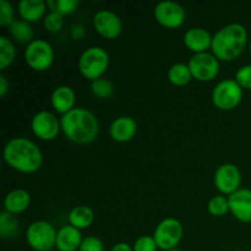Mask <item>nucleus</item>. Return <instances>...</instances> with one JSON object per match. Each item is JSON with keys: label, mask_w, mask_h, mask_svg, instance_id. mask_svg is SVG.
Masks as SVG:
<instances>
[{"label": "nucleus", "mask_w": 251, "mask_h": 251, "mask_svg": "<svg viewBox=\"0 0 251 251\" xmlns=\"http://www.w3.org/2000/svg\"><path fill=\"white\" fill-rule=\"evenodd\" d=\"M20 230V223L16 216L2 211L0 215V237L2 239H9L15 237Z\"/></svg>", "instance_id": "25"}, {"label": "nucleus", "mask_w": 251, "mask_h": 251, "mask_svg": "<svg viewBox=\"0 0 251 251\" xmlns=\"http://www.w3.org/2000/svg\"><path fill=\"white\" fill-rule=\"evenodd\" d=\"M132 249L134 251H157L158 247L154 240L153 235H141L135 240L132 244Z\"/></svg>", "instance_id": "31"}, {"label": "nucleus", "mask_w": 251, "mask_h": 251, "mask_svg": "<svg viewBox=\"0 0 251 251\" xmlns=\"http://www.w3.org/2000/svg\"><path fill=\"white\" fill-rule=\"evenodd\" d=\"M29 125L34 136L42 141H53L61 131L60 118L49 110L37 112L32 117Z\"/></svg>", "instance_id": "10"}, {"label": "nucleus", "mask_w": 251, "mask_h": 251, "mask_svg": "<svg viewBox=\"0 0 251 251\" xmlns=\"http://www.w3.org/2000/svg\"><path fill=\"white\" fill-rule=\"evenodd\" d=\"M31 205V194L25 189H14L4 199V211L17 216L24 213Z\"/></svg>", "instance_id": "20"}, {"label": "nucleus", "mask_w": 251, "mask_h": 251, "mask_svg": "<svg viewBox=\"0 0 251 251\" xmlns=\"http://www.w3.org/2000/svg\"><path fill=\"white\" fill-rule=\"evenodd\" d=\"M83 238L81 230L73 226H63L56 233L55 249L58 251H78Z\"/></svg>", "instance_id": "18"}, {"label": "nucleus", "mask_w": 251, "mask_h": 251, "mask_svg": "<svg viewBox=\"0 0 251 251\" xmlns=\"http://www.w3.org/2000/svg\"><path fill=\"white\" fill-rule=\"evenodd\" d=\"M15 251H25V250H15Z\"/></svg>", "instance_id": "39"}, {"label": "nucleus", "mask_w": 251, "mask_h": 251, "mask_svg": "<svg viewBox=\"0 0 251 251\" xmlns=\"http://www.w3.org/2000/svg\"><path fill=\"white\" fill-rule=\"evenodd\" d=\"M243 95L244 90L234 78H226L215 86L211 93V100L217 109L229 112L242 103Z\"/></svg>", "instance_id": "6"}, {"label": "nucleus", "mask_w": 251, "mask_h": 251, "mask_svg": "<svg viewBox=\"0 0 251 251\" xmlns=\"http://www.w3.org/2000/svg\"><path fill=\"white\" fill-rule=\"evenodd\" d=\"M110 251H134V249H132V247L129 244V243L120 242L113 245Z\"/></svg>", "instance_id": "36"}, {"label": "nucleus", "mask_w": 251, "mask_h": 251, "mask_svg": "<svg viewBox=\"0 0 251 251\" xmlns=\"http://www.w3.org/2000/svg\"><path fill=\"white\" fill-rule=\"evenodd\" d=\"M15 21V9L11 2L7 0H0V26L9 28Z\"/></svg>", "instance_id": "30"}, {"label": "nucleus", "mask_w": 251, "mask_h": 251, "mask_svg": "<svg viewBox=\"0 0 251 251\" xmlns=\"http://www.w3.org/2000/svg\"><path fill=\"white\" fill-rule=\"evenodd\" d=\"M109 54L102 47H90L85 49L78 58L77 68L86 80L93 81L102 78L109 68Z\"/></svg>", "instance_id": "4"}, {"label": "nucleus", "mask_w": 251, "mask_h": 251, "mask_svg": "<svg viewBox=\"0 0 251 251\" xmlns=\"http://www.w3.org/2000/svg\"><path fill=\"white\" fill-rule=\"evenodd\" d=\"M193 78L200 82L213 81L220 74V60L211 51L194 54L188 63Z\"/></svg>", "instance_id": "9"}, {"label": "nucleus", "mask_w": 251, "mask_h": 251, "mask_svg": "<svg viewBox=\"0 0 251 251\" xmlns=\"http://www.w3.org/2000/svg\"><path fill=\"white\" fill-rule=\"evenodd\" d=\"M9 32L11 38L15 42L21 44H29L34 38V32L31 24L25 22L22 20H16L11 26L9 27Z\"/></svg>", "instance_id": "23"}, {"label": "nucleus", "mask_w": 251, "mask_h": 251, "mask_svg": "<svg viewBox=\"0 0 251 251\" xmlns=\"http://www.w3.org/2000/svg\"><path fill=\"white\" fill-rule=\"evenodd\" d=\"M9 88H10L9 80H7L6 76L1 73L0 74V97L4 98L5 96L7 95V92H9Z\"/></svg>", "instance_id": "35"}, {"label": "nucleus", "mask_w": 251, "mask_h": 251, "mask_svg": "<svg viewBox=\"0 0 251 251\" xmlns=\"http://www.w3.org/2000/svg\"><path fill=\"white\" fill-rule=\"evenodd\" d=\"M43 26L49 33H58L64 27V16L58 12L49 11L43 19Z\"/></svg>", "instance_id": "29"}, {"label": "nucleus", "mask_w": 251, "mask_h": 251, "mask_svg": "<svg viewBox=\"0 0 251 251\" xmlns=\"http://www.w3.org/2000/svg\"><path fill=\"white\" fill-rule=\"evenodd\" d=\"M167 77H168L169 82L176 87H184V86L189 85L190 81L193 80V75H191L188 64L184 63L173 64L168 69Z\"/></svg>", "instance_id": "22"}, {"label": "nucleus", "mask_w": 251, "mask_h": 251, "mask_svg": "<svg viewBox=\"0 0 251 251\" xmlns=\"http://www.w3.org/2000/svg\"><path fill=\"white\" fill-rule=\"evenodd\" d=\"M249 53H250V55H251V42H250V44H249Z\"/></svg>", "instance_id": "38"}, {"label": "nucleus", "mask_w": 251, "mask_h": 251, "mask_svg": "<svg viewBox=\"0 0 251 251\" xmlns=\"http://www.w3.org/2000/svg\"><path fill=\"white\" fill-rule=\"evenodd\" d=\"M92 25L95 31L105 39L118 38L123 33V28H124L122 19L114 11L107 9L96 12Z\"/></svg>", "instance_id": "13"}, {"label": "nucleus", "mask_w": 251, "mask_h": 251, "mask_svg": "<svg viewBox=\"0 0 251 251\" xmlns=\"http://www.w3.org/2000/svg\"><path fill=\"white\" fill-rule=\"evenodd\" d=\"M212 37L207 29L202 27H191L184 33V46L194 54L206 53L211 50Z\"/></svg>", "instance_id": "15"}, {"label": "nucleus", "mask_w": 251, "mask_h": 251, "mask_svg": "<svg viewBox=\"0 0 251 251\" xmlns=\"http://www.w3.org/2000/svg\"><path fill=\"white\" fill-rule=\"evenodd\" d=\"M78 251H104V244L98 237L88 235L83 238Z\"/></svg>", "instance_id": "33"}, {"label": "nucleus", "mask_w": 251, "mask_h": 251, "mask_svg": "<svg viewBox=\"0 0 251 251\" xmlns=\"http://www.w3.org/2000/svg\"><path fill=\"white\" fill-rule=\"evenodd\" d=\"M248 46V31L242 24H228L212 37L211 53L220 61H233L239 58Z\"/></svg>", "instance_id": "3"}, {"label": "nucleus", "mask_w": 251, "mask_h": 251, "mask_svg": "<svg viewBox=\"0 0 251 251\" xmlns=\"http://www.w3.org/2000/svg\"><path fill=\"white\" fill-rule=\"evenodd\" d=\"M70 36L74 41H82L86 36V28L82 25H75L71 28Z\"/></svg>", "instance_id": "34"}, {"label": "nucleus", "mask_w": 251, "mask_h": 251, "mask_svg": "<svg viewBox=\"0 0 251 251\" xmlns=\"http://www.w3.org/2000/svg\"><path fill=\"white\" fill-rule=\"evenodd\" d=\"M25 63L31 70L43 73L51 68L55 59V53L49 42L46 39H33L27 44L24 53Z\"/></svg>", "instance_id": "5"}, {"label": "nucleus", "mask_w": 251, "mask_h": 251, "mask_svg": "<svg viewBox=\"0 0 251 251\" xmlns=\"http://www.w3.org/2000/svg\"><path fill=\"white\" fill-rule=\"evenodd\" d=\"M47 10L48 6L44 0H21L17 4V14L20 19L28 24H34L44 19Z\"/></svg>", "instance_id": "19"}, {"label": "nucleus", "mask_w": 251, "mask_h": 251, "mask_svg": "<svg viewBox=\"0 0 251 251\" xmlns=\"http://www.w3.org/2000/svg\"><path fill=\"white\" fill-rule=\"evenodd\" d=\"M114 85L108 78H98L91 82V92L98 100H109L114 95Z\"/></svg>", "instance_id": "26"}, {"label": "nucleus", "mask_w": 251, "mask_h": 251, "mask_svg": "<svg viewBox=\"0 0 251 251\" xmlns=\"http://www.w3.org/2000/svg\"><path fill=\"white\" fill-rule=\"evenodd\" d=\"M61 132L69 141L78 145H88L100 134L97 117L82 107L74 108L60 118Z\"/></svg>", "instance_id": "2"}, {"label": "nucleus", "mask_w": 251, "mask_h": 251, "mask_svg": "<svg viewBox=\"0 0 251 251\" xmlns=\"http://www.w3.org/2000/svg\"><path fill=\"white\" fill-rule=\"evenodd\" d=\"M56 233L58 230L54 228L48 221H34L26 229V242L31 249L34 251H49L55 248Z\"/></svg>", "instance_id": "7"}, {"label": "nucleus", "mask_w": 251, "mask_h": 251, "mask_svg": "<svg viewBox=\"0 0 251 251\" xmlns=\"http://www.w3.org/2000/svg\"><path fill=\"white\" fill-rule=\"evenodd\" d=\"M229 212L233 217L242 223H251V190L240 188L234 194L228 196Z\"/></svg>", "instance_id": "14"}, {"label": "nucleus", "mask_w": 251, "mask_h": 251, "mask_svg": "<svg viewBox=\"0 0 251 251\" xmlns=\"http://www.w3.org/2000/svg\"><path fill=\"white\" fill-rule=\"evenodd\" d=\"M167 251H183V250H180V249H173V250H167Z\"/></svg>", "instance_id": "37"}, {"label": "nucleus", "mask_w": 251, "mask_h": 251, "mask_svg": "<svg viewBox=\"0 0 251 251\" xmlns=\"http://www.w3.org/2000/svg\"><path fill=\"white\" fill-rule=\"evenodd\" d=\"M50 104L53 107L54 112L60 114L63 117L66 113L71 112L76 104V93L70 86L61 85L58 86L55 90L51 92Z\"/></svg>", "instance_id": "17"}, {"label": "nucleus", "mask_w": 251, "mask_h": 251, "mask_svg": "<svg viewBox=\"0 0 251 251\" xmlns=\"http://www.w3.org/2000/svg\"><path fill=\"white\" fill-rule=\"evenodd\" d=\"M184 228L180 221L176 218L168 217L162 220L157 225L153 232V238L159 250L167 251L176 249L179 243L183 239Z\"/></svg>", "instance_id": "8"}, {"label": "nucleus", "mask_w": 251, "mask_h": 251, "mask_svg": "<svg viewBox=\"0 0 251 251\" xmlns=\"http://www.w3.org/2000/svg\"><path fill=\"white\" fill-rule=\"evenodd\" d=\"M137 132L136 120L129 115H123L112 122L109 126V136L118 144L131 141Z\"/></svg>", "instance_id": "16"}, {"label": "nucleus", "mask_w": 251, "mask_h": 251, "mask_svg": "<svg viewBox=\"0 0 251 251\" xmlns=\"http://www.w3.org/2000/svg\"><path fill=\"white\" fill-rule=\"evenodd\" d=\"M16 59V47L6 36H0V71L6 70Z\"/></svg>", "instance_id": "24"}, {"label": "nucleus", "mask_w": 251, "mask_h": 251, "mask_svg": "<svg viewBox=\"0 0 251 251\" xmlns=\"http://www.w3.org/2000/svg\"><path fill=\"white\" fill-rule=\"evenodd\" d=\"M153 16L157 24L167 29L179 28L186 20V11L176 1H161L154 6Z\"/></svg>", "instance_id": "11"}, {"label": "nucleus", "mask_w": 251, "mask_h": 251, "mask_svg": "<svg viewBox=\"0 0 251 251\" xmlns=\"http://www.w3.org/2000/svg\"><path fill=\"white\" fill-rule=\"evenodd\" d=\"M2 158L10 168L22 174L36 173L43 164V153L38 145L25 136L12 137L6 142Z\"/></svg>", "instance_id": "1"}, {"label": "nucleus", "mask_w": 251, "mask_h": 251, "mask_svg": "<svg viewBox=\"0 0 251 251\" xmlns=\"http://www.w3.org/2000/svg\"><path fill=\"white\" fill-rule=\"evenodd\" d=\"M213 183L221 195L229 196L238 191L242 185V172L235 164H221L215 172Z\"/></svg>", "instance_id": "12"}, {"label": "nucleus", "mask_w": 251, "mask_h": 251, "mask_svg": "<svg viewBox=\"0 0 251 251\" xmlns=\"http://www.w3.org/2000/svg\"><path fill=\"white\" fill-rule=\"evenodd\" d=\"M49 11L58 12L61 16H68L74 14L80 6L78 0H48L47 1Z\"/></svg>", "instance_id": "27"}, {"label": "nucleus", "mask_w": 251, "mask_h": 251, "mask_svg": "<svg viewBox=\"0 0 251 251\" xmlns=\"http://www.w3.org/2000/svg\"><path fill=\"white\" fill-rule=\"evenodd\" d=\"M234 80L237 81L238 85L243 88V90H251V64L242 66L238 69L235 73Z\"/></svg>", "instance_id": "32"}, {"label": "nucleus", "mask_w": 251, "mask_h": 251, "mask_svg": "<svg viewBox=\"0 0 251 251\" xmlns=\"http://www.w3.org/2000/svg\"><path fill=\"white\" fill-rule=\"evenodd\" d=\"M207 211L213 217H223L229 212V202L225 195H216L210 199L207 203Z\"/></svg>", "instance_id": "28"}, {"label": "nucleus", "mask_w": 251, "mask_h": 251, "mask_svg": "<svg viewBox=\"0 0 251 251\" xmlns=\"http://www.w3.org/2000/svg\"><path fill=\"white\" fill-rule=\"evenodd\" d=\"M68 221L69 225L77 228L78 230L87 229L95 222V212H93L92 208L86 205L75 206L69 212Z\"/></svg>", "instance_id": "21"}]
</instances>
